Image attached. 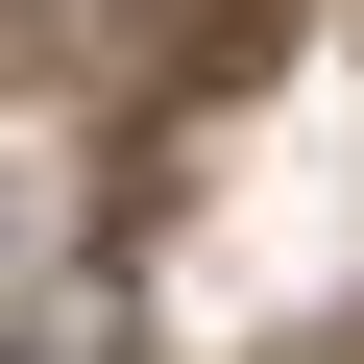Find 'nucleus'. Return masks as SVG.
<instances>
[]
</instances>
